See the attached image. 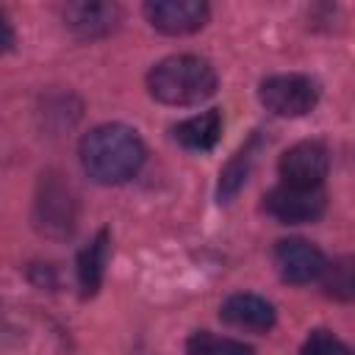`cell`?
Instances as JSON below:
<instances>
[{
    "label": "cell",
    "mask_w": 355,
    "mask_h": 355,
    "mask_svg": "<svg viewBox=\"0 0 355 355\" xmlns=\"http://www.w3.org/2000/svg\"><path fill=\"white\" fill-rule=\"evenodd\" d=\"M78 155H80L83 172L94 183L116 186V183H125L139 175V169L147 158V150L133 128L108 122V125L92 128L80 139Z\"/></svg>",
    "instance_id": "1"
},
{
    "label": "cell",
    "mask_w": 355,
    "mask_h": 355,
    "mask_svg": "<svg viewBox=\"0 0 355 355\" xmlns=\"http://www.w3.org/2000/svg\"><path fill=\"white\" fill-rule=\"evenodd\" d=\"M147 89L164 105H200L216 92V72L200 55H169L147 72Z\"/></svg>",
    "instance_id": "2"
},
{
    "label": "cell",
    "mask_w": 355,
    "mask_h": 355,
    "mask_svg": "<svg viewBox=\"0 0 355 355\" xmlns=\"http://www.w3.org/2000/svg\"><path fill=\"white\" fill-rule=\"evenodd\" d=\"M258 100L275 116H305L319 103V86L305 75H272L261 80Z\"/></svg>",
    "instance_id": "3"
},
{
    "label": "cell",
    "mask_w": 355,
    "mask_h": 355,
    "mask_svg": "<svg viewBox=\"0 0 355 355\" xmlns=\"http://www.w3.org/2000/svg\"><path fill=\"white\" fill-rule=\"evenodd\" d=\"M36 227L50 239H67L75 230V200L58 175H44L39 183Z\"/></svg>",
    "instance_id": "4"
},
{
    "label": "cell",
    "mask_w": 355,
    "mask_h": 355,
    "mask_svg": "<svg viewBox=\"0 0 355 355\" xmlns=\"http://www.w3.org/2000/svg\"><path fill=\"white\" fill-rule=\"evenodd\" d=\"M324 191L322 186L316 189H302V186H288L280 183L272 191H266L263 197V208L269 216H275L283 225H305V222H316L324 214Z\"/></svg>",
    "instance_id": "5"
},
{
    "label": "cell",
    "mask_w": 355,
    "mask_h": 355,
    "mask_svg": "<svg viewBox=\"0 0 355 355\" xmlns=\"http://www.w3.org/2000/svg\"><path fill=\"white\" fill-rule=\"evenodd\" d=\"M280 178L288 186H302V189H316L322 186L327 169H330V155L324 144L319 141H297L280 155Z\"/></svg>",
    "instance_id": "6"
},
{
    "label": "cell",
    "mask_w": 355,
    "mask_h": 355,
    "mask_svg": "<svg viewBox=\"0 0 355 355\" xmlns=\"http://www.w3.org/2000/svg\"><path fill=\"white\" fill-rule=\"evenodd\" d=\"M275 266L286 283L305 286L322 277L327 261L316 244L305 239H283L275 247Z\"/></svg>",
    "instance_id": "7"
},
{
    "label": "cell",
    "mask_w": 355,
    "mask_h": 355,
    "mask_svg": "<svg viewBox=\"0 0 355 355\" xmlns=\"http://www.w3.org/2000/svg\"><path fill=\"white\" fill-rule=\"evenodd\" d=\"M144 17L166 36H186L205 25L208 6L200 0H155L144 6Z\"/></svg>",
    "instance_id": "8"
},
{
    "label": "cell",
    "mask_w": 355,
    "mask_h": 355,
    "mask_svg": "<svg viewBox=\"0 0 355 355\" xmlns=\"http://www.w3.org/2000/svg\"><path fill=\"white\" fill-rule=\"evenodd\" d=\"M219 319L239 330L266 333L275 327L277 313H275V305L258 294H230L219 308Z\"/></svg>",
    "instance_id": "9"
},
{
    "label": "cell",
    "mask_w": 355,
    "mask_h": 355,
    "mask_svg": "<svg viewBox=\"0 0 355 355\" xmlns=\"http://www.w3.org/2000/svg\"><path fill=\"white\" fill-rule=\"evenodd\" d=\"M64 19L78 36L94 39V36H105L108 31H114L119 19V8L108 3H69L64 8Z\"/></svg>",
    "instance_id": "10"
},
{
    "label": "cell",
    "mask_w": 355,
    "mask_h": 355,
    "mask_svg": "<svg viewBox=\"0 0 355 355\" xmlns=\"http://www.w3.org/2000/svg\"><path fill=\"white\" fill-rule=\"evenodd\" d=\"M222 136V114L219 111H202V114H194L189 119H183L178 128H175V139L186 147V150H197V153H205L211 150Z\"/></svg>",
    "instance_id": "11"
},
{
    "label": "cell",
    "mask_w": 355,
    "mask_h": 355,
    "mask_svg": "<svg viewBox=\"0 0 355 355\" xmlns=\"http://www.w3.org/2000/svg\"><path fill=\"white\" fill-rule=\"evenodd\" d=\"M108 244H111L108 230H100V233L78 252V283H80V288H83L86 297L97 294V288H100V283H103L105 263H108Z\"/></svg>",
    "instance_id": "12"
},
{
    "label": "cell",
    "mask_w": 355,
    "mask_h": 355,
    "mask_svg": "<svg viewBox=\"0 0 355 355\" xmlns=\"http://www.w3.org/2000/svg\"><path fill=\"white\" fill-rule=\"evenodd\" d=\"M186 355H255V352L244 341L216 336V333H208V330H197L186 341Z\"/></svg>",
    "instance_id": "13"
},
{
    "label": "cell",
    "mask_w": 355,
    "mask_h": 355,
    "mask_svg": "<svg viewBox=\"0 0 355 355\" xmlns=\"http://www.w3.org/2000/svg\"><path fill=\"white\" fill-rule=\"evenodd\" d=\"M250 161H252V147L247 144V147H244L241 153H236V158L225 166L222 180H219V200H227V197H233V194L241 189V183L247 180Z\"/></svg>",
    "instance_id": "14"
},
{
    "label": "cell",
    "mask_w": 355,
    "mask_h": 355,
    "mask_svg": "<svg viewBox=\"0 0 355 355\" xmlns=\"http://www.w3.org/2000/svg\"><path fill=\"white\" fill-rule=\"evenodd\" d=\"M322 277H324L327 294H333L338 300H349L352 297V261L349 258H338V261L327 263Z\"/></svg>",
    "instance_id": "15"
},
{
    "label": "cell",
    "mask_w": 355,
    "mask_h": 355,
    "mask_svg": "<svg viewBox=\"0 0 355 355\" xmlns=\"http://www.w3.org/2000/svg\"><path fill=\"white\" fill-rule=\"evenodd\" d=\"M300 355H349V347L330 330H313L300 347Z\"/></svg>",
    "instance_id": "16"
},
{
    "label": "cell",
    "mask_w": 355,
    "mask_h": 355,
    "mask_svg": "<svg viewBox=\"0 0 355 355\" xmlns=\"http://www.w3.org/2000/svg\"><path fill=\"white\" fill-rule=\"evenodd\" d=\"M11 44H14V28H11L8 17L0 11V53L11 50Z\"/></svg>",
    "instance_id": "17"
}]
</instances>
